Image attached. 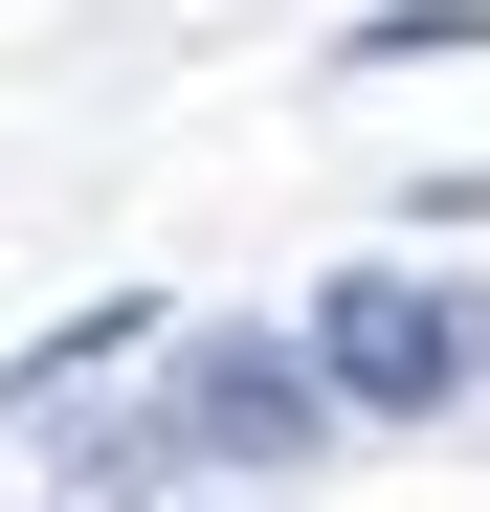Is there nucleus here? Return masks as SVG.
I'll return each mask as SVG.
<instances>
[{"label": "nucleus", "mask_w": 490, "mask_h": 512, "mask_svg": "<svg viewBox=\"0 0 490 512\" xmlns=\"http://www.w3.org/2000/svg\"><path fill=\"white\" fill-rule=\"evenodd\" d=\"M312 357L357 379V423H424V401H468L490 312H468V290H424V268H335V290H312Z\"/></svg>", "instance_id": "obj_2"}, {"label": "nucleus", "mask_w": 490, "mask_h": 512, "mask_svg": "<svg viewBox=\"0 0 490 512\" xmlns=\"http://www.w3.org/2000/svg\"><path fill=\"white\" fill-rule=\"evenodd\" d=\"M357 67H490V23H468V0H379Z\"/></svg>", "instance_id": "obj_3"}, {"label": "nucleus", "mask_w": 490, "mask_h": 512, "mask_svg": "<svg viewBox=\"0 0 490 512\" xmlns=\"http://www.w3.org/2000/svg\"><path fill=\"white\" fill-rule=\"evenodd\" d=\"M335 357H312V334H201V357H179V468H312V446H335Z\"/></svg>", "instance_id": "obj_1"}]
</instances>
